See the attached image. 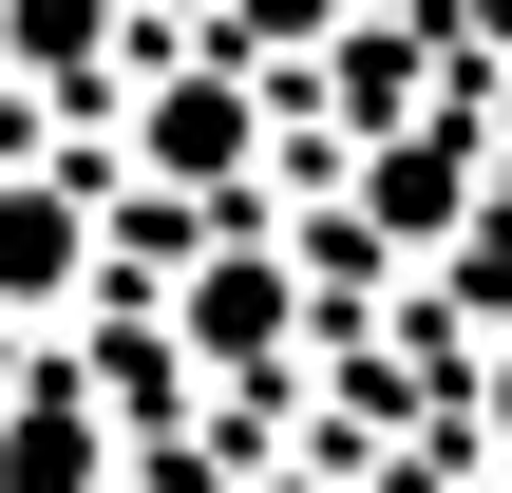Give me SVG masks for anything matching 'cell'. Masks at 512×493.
I'll return each instance as SVG.
<instances>
[{
  "label": "cell",
  "instance_id": "1",
  "mask_svg": "<svg viewBox=\"0 0 512 493\" xmlns=\"http://www.w3.org/2000/svg\"><path fill=\"white\" fill-rule=\"evenodd\" d=\"M171 228V266H152V342H171V380H209V399H266L304 342H323V285H304V247L228 190V209H152Z\"/></svg>",
  "mask_w": 512,
  "mask_h": 493
},
{
  "label": "cell",
  "instance_id": "2",
  "mask_svg": "<svg viewBox=\"0 0 512 493\" xmlns=\"http://www.w3.org/2000/svg\"><path fill=\"white\" fill-rule=\"evenodd\" d=\"M114 171H133L152 209H228V190L266 171V57H228V38L133 57V76H114Z\"/></svg>",
  "mask_w": 512,
  "mask_h": 493
},
{
  "label": "cell",
  "instance_id": "3",
  "mask_svg": "<svg viewBox=\"0 0 512 493\" xmlns=\"http://www.w3.org/2000/svg\"><path fill=\"white\" fill-rule=\"evenodd\" d=\"M475 209H494V95H418V114H399V133H361V171H342L361 266H437Z\"/></svg>",
  "mask_w": 512,
  "mask_h": 493
},
{
  "label": "cell",
  "instance_id": "4",
  "mask_svg": "<svg viewBox=\"0 0 512 493\" xmlns=\"http://www.w3.org/2000/svg\"><path fill=\"white\" fill-rule=\"evenodd\" d=\"M133 456V399H114V361H76V342H19L0 361V493H114Z\"/></svg>",
  "mask_w": 512,
  "mask_h": 493
},
{
  "label": "cell",
  "instance_id": "5",
  "mask_svg": "<svg viewBox=\"0 0 512 493\" xmlns=\"http://www.w3.org/2000/svg\"><path fill=\"white\" fill-rule=\"evenodd\" d=\"M76 304H95V190L0 152V342H57Z\"/></svg>",
  "mask_w": 512,
  "mask_h": 493
},
{
  "label": "cell",
  "instance_id": "6",
  "mask_svg": "<svg viewBox=\"0 0 512 493\" xmlns=\"http://www.w3.org/2000/svg\"><path fill=\"white\" fill-rule=\"evenodd\" d=\"M114 76H133V0H0V95L76 114V95H114Z\"/></svg>",
  "mask_w": 512,
  "mask_h": 493
},
{
  "label": "cell",
  "instance_id": "7",
  "mask_svg": "<svg viewBox=\"0 0 512 493\" xmlns=\"http://www.w3.org/2000/svg\"><path fill=\"white\" fill-rule=\"evenodd\" d=\"M342 19H361V0H209V38L266 57V76H285V57H342Z\"/></svg>",
  "mask_w": 512,
  "mask_h": 493
},
{
  "label": "cell",
  "instance_id": "8",
  "mask_svg": "<svg viewBox=\"0 0 512 493\" xmlns=\"http://www.w3.org/2000/svg\"><path fill=\"white\" fill-rule=\"evenodd\" d=\"M437 19H456V57H475V76H512V0H437Z\"/></svg>",
  "mask_w": 512,
  "mask_h": 493
},
{
  "label": "cell",
  "instance_id": "9",
  "mask_svg": "<svg viewBox=\"0 0 512 493\" xmlns=\"http://www.w3.org/2000/svg\"><path fill=\"white\" fill-rule=\"evenodd\" d=\"M475 437H494V456H512V323H494V342H475Z\"/></svg>",
  "mask_w": 512,
  "mask_h": 493
},
{
  "label": "cell",
  "instance_id": "10",
  "mask_svg": "<svg viewBox=\"0 0 512 493\" xmlns=\"http://www.w3.org/2000/svg\"><path fill=\"white\" fill-rule=\"evenodd\" d=\"M228 493H342V475H228Z\"/></svg>",
  "mask_w": 512,
  "mask_h": 493
}]
</instances>
